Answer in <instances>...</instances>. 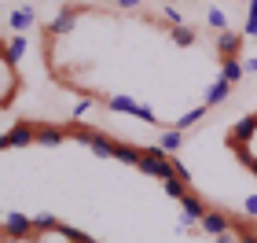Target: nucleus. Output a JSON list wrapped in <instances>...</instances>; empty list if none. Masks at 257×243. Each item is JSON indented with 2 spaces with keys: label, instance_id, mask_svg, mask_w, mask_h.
I'll return each instance as SVG.
<instances>
[{
  "label": "nucleus",
  "instance_id": "f257e3e1",
  "mask_svg": "<svg viewBox=\"0 0 257 243\" xmlns=\"http://www.w3.org/2000/svg\"><path fill=\"white\" fill-rule=\"evenodd\" d=\"M136 170L147 173V177H158V181L177 177V173H173V155H166L162 147H144V158H140Z\"/></svg>",
  "mask_w": 257,
  "mask_h": 243
},
{
  "label": "nucleus",
  "instance_id": "f03ea898",
  "mask_svg": "<svg viewBox=\"0 0 257 243\" xmlns=\"http://www.w3.org/2000/svg\"><path fill=\"white\" fill-rule=\"evenodd\" d=\"M70 136H74L77 144H85L96 158H114V144H118V140H110V136L88 129V125H74V129H70Z\"/></svg>",
  "mask_w": 257,
  "mask_h": 243
},
{
  "label": "nucleus",
  "instance_id": "7ed1b4c3",
  "mask_svg": "<svg viewBox=\"0 0 257 243\" xmlns=\"http://www.w3.org/2000/svg\"><path fill=\"white\" fill-rule=\"evenodd\" d=\"M107 107L110 111H118V114H133V118H140V122H147V125H158V114H155V107H147V103H140V100H133V96H107Z\"/></svg>",
  "mask_w": 257,
  "mask_h": 243
},
{
  "label": "nucleus",
  "instance_id": "20e7f679",
  "mask_svg": "<svg viewBox=\"0 0 257 243\" xmlns=\"http://www.w3.org/2000/svg\"><path fill=\"white\" fill-rule=\"evenodd\" d=\"M8 239H30L37 236V225H33V214H22V210H8L4 221H0Z\"/></svg>",
  "mask_w": 257,
  "mask_h": 243
},
{
  "label": "nucleus",
  "instance_id": "39448f33",
  "mask_svg": "<svg viewBox=\"0 0 257 243\" xmlns=\"http://www.w3.org/2000/svg\"><path fill=\"white\" fill-rule=\"evenodd\" d=\"M202 214H206V203L198 199V195H184L180 199V225H177V232H191V228L202 221Z\"/></svg>",
  "mask_w": 257,
  "mask_h": 243
},
{
  "label": "nucleus",
  "instance_id": "423d86ee",
  "mask_svg": "<svg viewBox=\"0 0 257 243\" xmlns=\"http://www.w3.org/2000/svg\"><path fill=\"white\" fill-rule=\"evenodd\" d=\"M77 15H81L77 8H59V11H55V19L48 22V37H70L74 26H77Z\"/></svg>",
  "mask_w": 257,
  "mask_h": 243
},
{
  "label": "nucleus",
  "instance_id": "0eeeda50",
  "mask_svg": "<svg viewBox=\"0 0 257 243\" xmlns=\"http://www.w3.org/2000/svg\"><path fill=\"white\" fill-rule=\"evenodd\" d=\"M198 228L213 239V236H220V232H228V228H235V217H228L224 210H206L202 221H198Z\"/></svg>",
  "mask_w": 257,
  "mask_h": 243
},
{
  "label": "nucleus",
  "instance_id": "6e6552de",
  "mask_svg": "<svg viewBox=\"0 0 257 243\" xmlns=\"http://www.w3.org/2000/svg\"><path fill=\"white\" fill-rule=\"evenodd\" d=\"M4 136H8V147H30V144H37V125L33 122H15Z\"/></svg>",
  "mask_w": 257,
  "mask_h": 243
},
{
  "label": "nucleus",
  "instance_id": "1a4fd4ad",
  "mask_svg": "<svg viewBox=\"0 0 257 243\" xmlns=\"http://www.w3.org/2000/svg\"><path fill=\"white\" fill-rule=\"evenodd\" d=\"M242 41H246L242 30H224L217 37V55H220V59H235V55L242 52Z\"/></svg>",
  "mask_w": 257,
  "mask_h": 243
},
{
  "label": "nucleus",
  "instance_id": "9d476101",
  "mask_svg": "<svg viewBox=\"0 0 257 243\" xmlns=\"http://www.w3.org/2000/svg\"><path fill=\"white\" fill-rule=\"evenodd\" d=\"M257 133V114H242V118L231 125V133H228V144L235 147V144H246L250 136Z\"/></svg>",
  "mask_w": 257,
  "mask_h": 243
},
{
  "label": "nucleus",
  "instance_id": "9b49d317",
  "mask_svg": "<svg viewBox=\"0 0 257 243\" xmlns=\"http://www.w3.org/2000/svg\"><path fill=\"white\" fill-rule=\"evenodd\" d=\"M8 26L15 30V33H26V30H33V26H37V11H33L30 4H26V8H15V11L8 15Z\"/></svg>",
  "mask_w": 257,
  "mask_h": 243
},
{
  "label": "nucleus",
  "instance_id": "f8f14e48",
  "mask_svg": "<svg viewBox=\"0 0 257 243\" xmlns=\"http://www.w3.org/2000/svg\"><path fill=\"white\" fill-rule=\"evenodd\" d=\"M66 136H70L66 125H37V144L41 147H59Z\"/></svg>",
  "mask_w": 257,
  "mask_h": 243
},
{
  "label": "nucleus",
  "instance_id": "ddd939ff",
  "mask_svg": "<svg viewBox=\"0 0 257 243\" xmlns=\"http://www.w3.org/2000/svg\"><path fill=\"white\" fill-rule=\"evenodd\" d=\"M220 77H224L228 85L235 89L239 81L246 77V63H242V55H235V59H220Z\"/></svg>",
  "mask_w": 257,
  "mask_h": 243
},
{
  "label": "nucleus",
  "instance_id": "4468645a",
  "mask_svg": "<svg viewBox=\"0 0 257 243\" xmlns=\"http://www.w3.org/2000/svg\"><path fill=\"white\" fill-rule=\"evenodd\" d=\"M30 52V37L26 33H15V37H8V48H4V59L11 63V66H19L22 63V55Z\"/></svg>",
  "mask_w": 257,
  "mask_h": 243
},
{
  "label": "nucleus",
  "instance_id": "2eb2a0df",
  "mask_svg": "<svg viewBox=\"0 0 257 243\" xmlns=\"http://www.w3.org/2000/svg\"><path fill=\"white\" fill-rule=\"evenodd\" d=\"M228 96H231V85H228L224 77H217L213 85H209V89L202 92V107H217V103H224Z\"/></svg>",
  "mask_w": 257,
  "mask_h": 243
},
{
  "label": "nucleus",
  "instance_id": "dca6fc26",
  "mask_svg": "<svg viewBox=\"0 0 257 243\" xmlns=\"http://www.w3.org/2000/svg\"><path fill=\"white\" fill-rule=\"evenodd\" d=\"M114 158H118V162H125V166H140V158H144V147L118 140V144H114Z\"/></svg>",
  "mask_w": 257,
  "mask_h": 243
},
{
  "label": "nucleus",
  "instance_id": "f3484780",
  "mask_svg": "<svg viewBox=\"0 0 257 243\" xmlns=\"http://www.w3.org/2000/svg\"><path fill=\"white\" fill-rule=\"evenodd\" d=\"M158 147H162L166 155H177L180 147H184V133H180V129H166V133L158 136Z\"/></svg>",
  "mask_w": 257,
  "mask_h": 243
},
{
  "label": "nucleus",
  "instance_id": "a211bd4d",
  "mask_svg": "<svg viewBox=\"0 0 257 243\" xmlns=\"http://www.w3.org/2000/svg\"><path fill=\"white\" fill-rule=\"evenodd\" d=\"M55 236H63V239H70V243H96L92 236H85V232H81V228L66 225V221H59V225H55Z\"/></svg>",
  "mask_w": 257,
  "mask_h": 243
},
{
  "label": "nucleus",
  "instance_id": "6ab92c4d",
  "mask_svg": "<svg viewBox=\"0 0 257 243\" xmlns=\"http://www.w3.org/2000/svg\"><path fill=\"white\" fill-rule=\"evenodd\" d=\"M202 114H206V107H191V111H184V114H180V118L173 122V125H177V129L184 133V129H191V125H198V122H202Z\"/></svg>",
  "mask_w": 257,
  "mask_h": 243
},
{
  "label": "nucleus",
  "instance_id": "aec40b11",
  "mask_svg": "<svg viewBox=\"0 0 257 243\" xmlns=\"http://www.w3.org/2000/svg\"><path fill=\"white\" fill-rule=\"evenodd\" d=\"M162 188H166V195H169V199H184V195H188V184H184L180 177H169V181H162Z\"/></svg>",
  "mask_w": 257,
  "mask_h": 243
},
{
  "label": "nucleus",
  "instance_id": "412c9836",
  "mask_svg": "<svg viewBox=\"0 0 257 243\" xmlns=\"http://www.w3.org/2000/svg\"><path fill=\"white\" fill-rule=\"evenodd\" d=\"M33 225H37V232H55L59 217H55V214H48V210H41V214H33Z\"/></svg>",
  "mask_w": 257,
  "mask_h": 243
},
{
  "label": "nucleus",
  "instance_id": "4be33fe9",
  "mask_svg": "<svg viewBox=\"0 0 257 243\" xmlns=\"http://www.w3.org/2000/svg\"><path fill=\"white\" fill-rule=\"evenodd\" d=\"M206 22H209V26H213V30H220V33L228 30V15H224V11H220V8H213V4L206 8Z\"/></svg>",
  "mask_w": 257,
  "mask_h": 243
},
{
  "label": "nucleus",
  "instance_id": "5701e85b",
  "mask_svg": "<svg viewBox=\"0 0 257 243\" xmlns=\"http://www.w3.org/2000/svg\"><path fill=\"white\" fill-rule=\"evenodd\" d=\"M173 44H180V48H188V44H195V30L191 26H173Z\"/></svg>",
  "mask_w": 257,
  "mask_h": 243
},
{
  "label": "nucleus",
  "instance_id": "b1692460",
  "mask_svg": "<svg viewBox=\"0 0 257 243\" xmlns=\"http://www.w3.org/2000/svg\"><path fill=\"white\" fill-rule=\"evenodd\" d=\"M242 37H257V0H250L246 22H242Z\"/></svg>",
  "mask_w": 257,
  "mask_h": 243
},
{
  "label": "nucleus",
  "instance_id": "393cba45",
  "mask_svg": "<svg viewBox=\"0 0 257 243\" xmlns=\"http://www.w3.org/2000/svg\"><path fill=\"white\" fill-rule=\"evenodd\" d=\"M235 155H239V162H242V166H246V170L253 173V177H257V155L250 151V147H246V144H235Z\"/></svg>",
  "mask_w": 257,
  "mask_h": 243
},
{
  "label": "nucleus",
  "instance_id": "a878e982",
  "mask_svg": "<svg viewBox=\"0 0 257 243\" xmlns=\"http://www.w3.org/2000/svg\"><path fill=\"white\" fill-rule=\"evenodd\" d=\"M92 107H96V100H92V96H81V100L74 103V118H85Z\"/></svg>",
  "mask_w": 257,
  "mask_h": 243
},
{
  "label": "nucleus",
  "instance_id": "bb28decb",
  "mask_svg": "<svg viewBox=\"0 0 257 243\" xmlns=\"http://www.w3.org/2000/svg\"><path fill=\"white\" fill-rule=\"evenodd\" d=\"M173 173H177V177H180L184 184H191V173H188V166H184V162H180L177 155H173Z\"/></svg>",
  "mask_w": 257,
  "mask_h": 243
},
{
  "label": "nucleus",
  "instance_id": "cd10ccee",
  "mask_svg": "<svg viewBox=\"0 0 257 243\" xmlns=\"http://www.w3.org/2000/svg\"><path fill=\"white\" fill-rule=\"evenodd\" d=\"M213 243H239V228H228V232L213 236Z\"/></svg>",
  "mask_w": 257,
  "mask_h": 243
},
{
  "label": "nucleus",
  "instance_id": "c85d7f7f",
  "mask_svg": "<svg viewBox=\"0 0 257 243\" xmlns=\"http://www.w3.org/2000/svg\"><path fill=\"white\" fill-rule=\"evenodd\" d=\"M235 228H239V243H257V228H242V225Z\"/></svg>",
  "mask_w": 257,
  "mask_h": 243
},
{
  "label": "nucleus",
  "instance_id": "c756f323",
  "mask_svg": "<svg viewBox=\"0 0 257 243\" xmlns=\"http://www.w3.org/2000/svg\"><path fill=\"white\" fill-rule=\"evenodd\" d=\"M162 15H166V22H173V26H184V15H180L177 8H166Z\"/></svg>",
  "mask_w": 257,
  "mask_h": 243
},
{
  "label": "nucleus",
  "instance_id": "7c9ffc66",
  "mask_svg": "<svg viewBox=\"0 0 257 243\" xmlns=\"http://www.w3.org/2000/svg\"><path fill=\"white\" fill-rule=\"evenodd\" d=\"M242 210H246L250 217H257V195H246V199H242Z\"/></svg>",
  "mask_w": 257,
  "mask_h": 243
},
{
  "label": "nucleus",
  "instance_id": "2f4dec72",
  "mask_svg": "<svg viewBox=\"0 0 257 243\" xmlns=\"http://www.w3.org/2000/svg\"><path fill=\"white\" fill-rule=\"evenodd\" d=\"M242 63H246V70H253V74H257V55H250V59H242Z\"/></svg>",
  "mask_w": 257,
  "mask_h": 243
},
{
  "label": "nucleus",
  "instance_id": "473e14b6",
  "mask_svg": "<svg viewBox=\"0 0 257 243\" xmlns=\"http://www.w3.org/2000/svg\"><path fill=\"white\" fill-rule=\"evenodd\" d=\"M118 8H140V0H118Z\"/></svg>",
  "mask_w": 257,
  "mask_h": 243
},
{
  "label": "nucleus",
  "instance_id": "72a5a7b5",
  "mask_svg": "<svg viewBox=\"0 0 257 243\" xmlns=\"http://www.w3.org/2000/svg\"><path fill=\"white\" fill-rule=\"evenodd\" d=\"M0 147H8V136H4V133H0Z\"/></svg>",
  "mask_w": 257,
  "mask_h": 243
}]
</instances>
